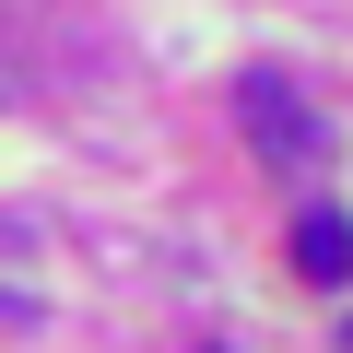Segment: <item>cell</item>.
Returning <instances> with one entry per match:
<instances>
[{
    "label": "cell",
    "instance_id": "6da1fadb",
    "mask_svg": "<svg viewBox=\"0 0 353 353\" xmlns=\"http://www.w3.org/2000/svg\"><path fill=\"white\" fill-rule=\"evenodd\" d=\"M236 118H248V141H259V153H271L283 176H306V165L330 153V130H318V106H306V94H294L283 71H248V83H236Z\"/></svg>",
    "mask_w": 353,
    "mask_h": 353
},
{
    "label": "cell",
    "instance_id": "7a4b0ae2",
    "mask_svg": "<svg viewBox=\"0 0 353 353\" xmlns=\"http://www.w3.org/2000/svg\"><path fill=\"white\" fill-rule=\"evenodd\" d=\"M294 271H306V283H341V271H353V212L306 201V212H294Z\"/></svg>",
    "mask_w": 353,
    "mask_h": 353
},
{
    "label": "cell",
    "instance_id": "3957f363",
    "mask_svg": "<svg viewBox=\"0 0 353 353\" xmlns=\"http://www.w3.org/2000/svg\"><path fill=\"white\" fill-rule=\"evenodd\" d=\"M341 353H353V318H341Z\"/></svg>",
    "mask_w": 353,
    "mask_h": 353
}]
</instances>
